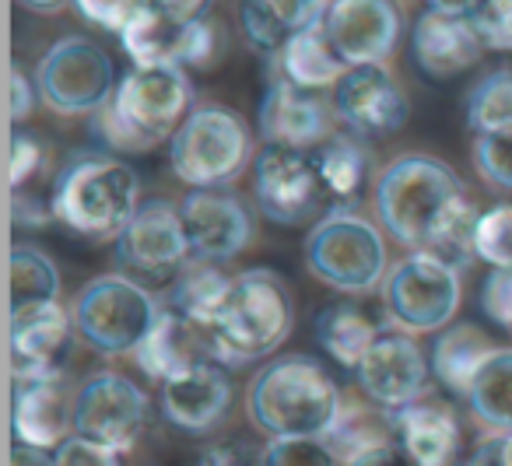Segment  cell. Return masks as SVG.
Masks as SVG:
<instances>
[{
	"mask_svg": "<svg viewBox=\"0 0 512 466\" xmlns=\"http://www.w3.org/2000/svg\"><path fill=\"white\" fill-rule=\"evenodd\" d=\"M379 228L407 253H428L463 270L474 253L477 207L463 179L432 155H400L379 172L372 190Z\"/></svg>",
	"mask_w": 512,
	"mask_h": 466,
	"instance_id": "cell-1",
	"label": "cell"
},
{
	"mask_svg": "<svg viewBox=\"0 0 512 466\" xmlns=\"http://www.w3.org/2000/svg\"><path fill=\"white\" fill-rule=\"evenodd\" d=\"M348 396L330 368L313 354H278L253 375L246 389V414L260 435L323 438L334 435Z\"/></svg>",
	"mask_w": 512,
	"mask_h": 466,
	"instance_id": "cell-2",
	"label": "cell"
},
{
	"mask_svg": "<svg viewBox=\"0 0 512 466\" xmlns=\"http://www.w3.org/2000/svg\"><path fill=\"white\" fill-rule=\"evenodd\" d=\"M193 81L172 67H134L120 78L113 102L92 116L106 155H144L172 141L193 113Z\"/></svg>",
	"mask_w": 512,
	"mask_h": 466,
	"instance_id": "cell-3",
	"label": "cell"
},
{
	"mask_svg": "<svg viewBox=\"0 0 512 466\" xmlns=\"http://www.w3.org/2000/svg\"><path fill=\"white\" fill-rule=\"evenodd\" d=\"M141 179L113 155H74L57 172L50 211L60 225L92 242L120 239L141 207Z\"/></svg>",
	"mask_w": 512,
	"mask_h": 466,
	"instance_id": "cell-4",
	"label": "cell"
},
{
	"mask_svg": "<svg viewBox=\"0 0 512 466\" xmlns=\"http://www.w3.org/2000/svg\"><path fill=\"white\" fill-rule=\"evenodd\" d=\"M292 326L295 302L285 277L267 267H253L232 277V288H228L211 330L221 347L225 368H239L281 351Z\"/></svg>",
	"mask_w": 512,
	"mask_h": 466,
	"instance_id": "cell-5",
	"label": "cell"
},
{
	"mask_svg": "<svg viewBox=\"0 0 512 466\" xmlns=\"http://www.w3.org/2000/svg\"><path fill=\"white\" fill-rule=\"evenodd\" d=\"M309 274L341 295H372L390 274L386 232L351 207L330 211L306 239Z\"/></svg>",
	"mask_w": 512,
	"mask_h": 466,
	"instance_id": "cell-6",
	"label": "cell"
},
{
	"mask_svg": "<svg viewBox=\"0 0 512 466\" xmlns=\"http://www.w3.org/2000/svg\"><path fill=\"white\" fill-rule=\"evenodd\" d=\"M74 333L102 358H134L162 319V305L127 274H99L71 302Z\"/></svg>",
	"mask_w": 512,
	"mask_h": 466,
	"instance_id": "cell-7",
	"label": "cell"
},
{
	"mask_svg": "<svg viewBox=\"0 0 512 466\" xmlns=\"http://www.w3.org/2000/svg\"><path fill=\"white\" fill-rule=\"evenodd\" d=\"M253 162V134L235 109L207 102L169 141V165L190 190H228Z\"/></svg>",
	"mask_w": 512,
	"mask_h": 466,
	"instance_id": "cell-8",
	"label": "cell"
},
{
	"mask_svg": "<svg viewBox=\"0 0 512 466\" xmlns=\"http://www.w3.org/2000/svg\"><path fill=\"white\" fill-rule=\"evenodd\" d=\"M207 4H137L120 43L134 67H211L221 57V29Z\"/></svg>",
	"mask_w": 512,
	"mask_h": 466,
	"instance_id": "cell-9",
	"label": "cell"
},
{
	"mask_svg": "<svg viewBox=\"0 0 512 466\" xmlns=\"http://www.w3.org/2000/svg\"><path fill=\"white\" fill-rule=\"evenodd\" d=\"M36 88L57 116H99L113 102L120 78L113 57L99 43L64 36L36 64Z\"/></svg>",
	"mask_w": 512,
	"mask_h": 466,
	"instance_id": "cell-10",
	"label": "cell"
},
{
	"mask_svg": "<svg viewBox=\"0 0 512 466\" xmlns=\"http://www.w3.org/2000/svg\"><path fill=\"white\" fill-rule=\"evenodd\" d=\"M253 193L260 214L281 228L320 225L330 211H337L316 151L264 148L253 162Z\"/></svg>",
	"mask_w": 512,
	"mask_h": 466,
	"instance_id": "cell-11",
	"label": "cell"
},
{
	"mask_svg": "<svg viewBox=\"0 0 512 466\" xmlns=\"http://www.w3.org/2000/svg\"><path fill=\"white\" fill-rule=\"evenodd\" d=\"M383 305L393 326L404 333H442L460 309V270L428 253H407L383 281Z\"/></svg>",
	"mask_w": 512,
	"mask_h": 466,
	"instance_id": "cell-12",
	"label": "cell"
},
{
	"mask_svg": "<svg viewBox=\"0 0 512 466\" xmlns=\"http://www.w3.org/2000/svg\"><path fill=\"white\" fill-rule=\"evenodd\" d=\"M116 263L130 281L144 288L176 281L190 263V242L183 232L179 204L162 197L144 200L127 232L116 239Z\"/></svg>",
	"mask_w": 512,
	"mask_h": 466,
	"instance_id": "cell-13",
	"label": "cell"
},
{
	"mask_svg": "<svg viewBox=\"0 0 512 466\" xmlns=\"http://www.w3.org/2000/svg\"><path fill=\"white\" fill-rule=\"evenodd\" d=\"M148 424V396L134 379L120 372H99L74 396V435L113 452L137 445Z\"/></svg>",
	"mask_w": 512,
	"mask_h": 466,
	"instance_id": "cell-14",
	"label": "cell"
},
{
	"mask_svg": "<svg viewBox=\"0 0 512 466\" xmlns=\"http://www.w3.org/2000/svg\"><path fill=\"white\" fill-rule=\"evenodd\" d=\"M179 218L197 263H232L256 239L253 211L232 190H190L179 200Z\"/></svg>",
	"mask_w": 512,
	"mask_h": 466,
	"instance_id": "cell-15",
	"label": "cell"
},
{
	"mask_svg": "<svg viewBox=\"0 0 512 466\" xmlns=\"http://www.w3.org/2000/svg\"><path fill=\"white\" fill-rule=\"evenodd\" d=\"M428 379H432V361L404 330H379L355 368V382L365 400L390 414L418 403L428 389Z\"/></svg>",
	"mask_w": 512,
	"mask_h": 466,
	"instance_id": "cell-16",
	"label": "cell"
},
{
	"mask_svg": "<svg viewBox=\"0 0 512 466\" xmlns=\"http://www.w3.org/2000/svg\"><path fill=\"white\" fill-rule=\"evenodd\" d=\"M323 32L348 67H386L404 32V15L386 0H337L327 4Z\"/></svg>",
	"mask_w": 512,
	"mask_h": 466,
	"instance_id": "cell-17",
	"label": "cell"
},
{
	"mask_svg": "<svg viewBox=\"0 0 512 466\" xmlns=\"http://www.w3.org/2000/svg\"><path fill=\"white\" fill-rule=\"evenodd\" d=\"M260 137L267 148L320 151L337 134L334 102L274 74L260 102Z\"/></svg>",
	"mask_w": 512,
	"mask_h": 466,
	"instance_id": "cell-18",
	"label": "cell"
},
{
	"mask_svg": "<svg viewBox=\"0 0 512 466\" xmlns=\"http://www.w3.org/2000/svg\"><path fill=\"white\" fill-rule=\"evenodd\" d=\"M334 113L358 137H390L411 116V102L390 67H348L330 92Z\"/></svg>",
	"mask_w": 512,
	"mask_h": 466,
	"instance_id": "cell-19",
	"label": "cell"
},
{
	"mask_svg": "<svg viewBox=\"0 0 512 466\" xmlns=\"http://www.w3.org/2000/svg\"><path fill=\"white\" fill-rule=\"evenodd\" d=\"M484 46L470 25V4H428L411 29V57L432 81L460 78L481 60Z\"/></svg>",
	"mask_w": 512,
	"mask_h": 466,
	"instance_id": "cell-20",
	"label": "cell"
},
{
	"mask_svg": "<svg viewBox=\"0 0 512 466\" xmlns=\"http://www.w3.org/2000/svg\"><path fill=\"white\" fill-rule=\"evenodd\" d=\"M71 337V309H64L60 302L11 305V365H15V379L64 375Z\"/></svg>",
	"mask_w": 512,
	"mask_h": 466,
	"instance_id": "cell-21",
	"label": "cell"
},
{
	"mask_svg": "<svg viewBox=\"0 0 512 466\" xmlns=\"http://www.w3.org/2000/svg\"><path fill=\"white\" fill-rule=\"evenodd\" d=\"M74 396L64 375L50 379H15L11 400V431L15 445L29 449H60L74 435Z\"/></svg>",
	"mask_w": 512,
	"mask_h": 466,
	"instance_id": "cell-22",
	"label": "cell"
},
{
	"mask_svg": "<svg viewBox=\"0 0 512 466\" xmlns=\"http://www.w3.org/2000/svg\"><path fill=\"white\" fill-rule=\"evenodd\" d=\"M134 365L141 368L148 379H172V375L186 372V368H197V365H221V347L214 340L211 326H200L183 319L179 312H172L169 305H162V319L158 326L151 330V337L137 347L134 354Z\"/></svg>",
	"mask_w": 512,
	"mask_h": 466,
	"instance_id": "cell-23",
	"label": "cell"
},
{
	"mask_svg": "<svg viewBox=\"0 0 512 466\" xmlns=\"http://www.w3.org/2000/svg\"><path fill=\"white\" fill-rule=\"evenodd\" d=\"M232 410V379L221 365H197L162 382V414L172 428L207 435Z\"/></svg>",
	"mask_w": 512,
	"mask_h": 466,
	"instance_id": "cell-24",
	"label": "cell"
},
{
	"mask_svg": "<svg viewBox=\"0 0 512 466\" xmlns=\"http://www.w3.org/2000/svg\"><path fill=\"white\" fill-rule=\"evenodd\" d=\"M393 442L414 466H453L460 452V421L439 400H418L393 414Z\"/></svg>",
	"mask_w": 512,
	"mask_h": 466,
	"instance_id": "cell-25",
	"label": "cell"
},
{
	"mask_svg": "<svg viewBox=\"0 0 512 466\" xmlns=\"http://www.w3.org/2000/svg\"><path fill=\"white\" fill-rule=\"evenodd\" d=\"M327 18V4H309V0H256V4H239V25L246 32V43L260 57L278 60L285 46L295 36L309 29H320Z\"/></svg>",
	"mask_w": 512,
	"mask_h": 466,
	"instance_id": "cell-26",
	"label": "cell"
},
{
	"mask_svg": "<svg viewBox=\"0 0 512 466\" xmlns=\"http://www.w3.org/2000/svg\"><path fill=\"white\" fill-rule=\"evenodd\" d=\"M498 351V344L481 330L477 323H453L435 337L432 344V379H439V386L446 393L467 400L474 375L481 372V365Z\"/></svg>",
	"mask_w": 512,
	"mask_h": 466,
	"instance_id": "cell-27",
	"label": "cell"
},
{
	"mask_svg": "<svg viewBox=\"0 0 512 466\" xmlns=\"http://www.w3.org/2000/svg\"><path fill=\"white\" fill-rule=\"evenodd\" d=\"M274 64H278V71H281L278 78L292 81V85L306 88V92H320V88H330V92H334L337 81L348 74V64L334 53L323 25L320 29H309V32H302V36H295Z\"/></svg>",
	"mask_w": 512,
	"mask_h": 466,
	"instance_id": "cell-28",
	"label": "cell"
},
{
	"mask_svg": "<svg viewBox=\"0 0 512 466\" xmlns=\"http://www.w3.org/2000/svg\"><path fill=\"white\" fill-rule=\"evenodd\" d=\"M313 330H316V344H320L337 365L351 368V372H355L358 361L365 358L372 340L379 337V326L351 302H330L327 309H320Z\"/></svg>",
	"mask_w": 512,
	"mask_h": 466,
	"instance_id": "cell-29",
	"label": "cell"
},
{
	"mask_svg": "<svg viewBox=\"0 0 512 466\" xmlns=\"http://www.w3.org/2000/svg\"><path fill=\"white\" fill-rule=\"evenodd\" d=\"M467 407L491 435H512V347H498L467 393Z\"/></svg>",
	"mask_w": 512,
	"mask_h": 466,
	"instance_id": "cell-30",
	"label": "cell"
},
{
	"mask_svg": "<svg viewBox=\"0 0 512 466\" xmlns=\"http://www.w3.org/2000/svg\"><path fill=\"white\" fill-rule=\"evenodd\" d=\"M228 288H232V277H228L218 263L190 260L183 274L172 281L169 309L179 312L183 319H190V323L214 326V319H218Z\"/></svg>",
	"mask_w": 512,
	"mask_h": 466,
	"instance_id": "cell-31",
	"label": "cell"
},
{
	"mask_svg": "<svg viewBox=\"0 0 512 466\" xmlns=\"http://www.w3.org/2000/svg\"><path fill=\"white\" fill-rule=\"evenodd\" d=\"M393 442V414L369 400H344L341 421H337L334 435L327 438V445L337 452L341 466L348 463L351 456L365 449H376V445Z\"/></svg>",
	"mask_w": 512,
	"mask_h": 466,
	"instance_id": "cell-32",
	"label": "cell"
},
{
	"mask_svg": "<svg viewBox=\"0 0 512 466\" xmlns=\"http://www.w3.org/2000/svg\"><path fill=\"white\" fill-rule=\"evenodd\" d=\"M467 127L474 137L512 134V67H495L470 88Z\"/></svg>",
	"mask_w": 512,
	"mask_h": 466,
	"instance_id": "cell-33",
	"label": "cell"
},
{
	"mask_svg": "<svg viewBox=\"0 0 512 466\" xmlns=\"http://www.w3.org/2000/svg\"><path fill=\"white\" fill-rule=\"evenodd\" d=\"M316 162H320L323 183H327L330 197L337 207H348L358 197L365 183V172H369V158L365 148L348 134H334L320 151H316Z\"/></svg>",
	"mask_w": 512,
	"mask_h": 466,
	"instance_id": "cell-34",
	"label": "cell"
},
{
	"mask_svg": "<svg viewBox=\"0 0 512 466\" xmlns=\"http://www.w3.org/2000/svg\"><path fill=\"white\" fill-rule=\"evenodd\" d=\"M29 302H60V274L43 249L18 242L11 249V305Z\"/></svg>",
	"mask_w": 512,
	"mask_h": 466,
	"instance_id": "cell-35",
	"label": "cell"
},
{
	"mask_svg": "<svg viewBox=\"0 0 512 466\" xmlns=\"http://www.w3.org/2000/svg\"><path fill=\"white\" fill-rule=\"evenodd\" d=\"M474 253L491 270H512V204H495L481 214Z\"/></svg>",
	"mask_w": 512,
	"mask_h": 466,
	"instance_id": "cell-36",
	"label": "cell"
},
{
	"mask_svg": "<svg viewBox=\"0 0 512 466\" xmlns=\"http://www.w3.org/2000/svg\"><path fill=\"white\" fill-rule=\"evenodd\" d=\"M474 169L491 190L512 193V134L474 137Z\"/></svg>",
	"mask_w": 512,
	"mask_h": 466,
	"instance_id": "cell-37",
	"label": "cell"
},
{
	"mask_svg": "<svg viewBox=\"0 0 512 466\" xmlns=\"http://www.w3.org/2000/svg\"><path fill=\"white\" fill-rule=\"evenodd\" d=\"M470 25H474L484 50L512 53V0L470 4Z\"/></svg>",
	"mask_w": 512,
	"mask_h": 466,
	"instance_id": "cell-38",
	"label": "cell"
},
{
	"mask_svg": "<svg viewBox=\"0 0 512 466\" xmlns=\"http://www.w3.org/2000/svg\"><path fill=\"white\" fill-rule=\"evenodd\" d=\"M264 466H341V459L323 438H274Z\"/></svg>",
	"mask_w": 512,
	"mask_h": 466,
	"instance_id": "cell-39",
	"label": "cell"
},
{
	"mask_svg": "<svg viewBox=\"0 0 512 466\" xmlns=\"http://www.w3.org/2000/svg\"><path fill=\"white\" fill-rule=\"evenodd\" d=\"M267 463V445L253 442V438H221V442L207 445L200 452L197 466H264Z\"/></svg>",
	"mask_w": 512,
	"mask_h": 466,
	"instance_id": "cell-40",
	"label": "cell"
},
{
	"mask_svg": "<svg viewBox=\"0 0 512 466\" xmlns=\"http://www.w3.org/2000/svg\"><path fill=\"white\" fill-rule=\"evenodd\" d=\"M43 162H46L43 144H39L29 130L18 127L15 137H11V190L22 193L25 183H32V179L39 176Z\"/></svg>",
	"mask_w": 512,
	"mask_h": 466,
	"instance_id": "cell-41",
	"label": "cell"
},
{
	"mask_svg": "<svg viewBox=\"0 0 512 466\" xmlns=\"http://www.w3.org/2000/svg\"><path fill=\"white\" fill-rule=\"evenodd\" d=\"M53 463L57 466H123V459H120V452L106 449V445H95L81 435H71L57 449Z\"/></svg>",
	"mask_w": 512,
	"mask_h": 466,
	"instance_id": "cell-42",
	"label": "cell"
},
{
	"mask_svg": "<svg viewBox=\"0 0 512 466\" xmlns=\"http://www.w3.org/2000/svg\"><path fill=\"white\" fill-rule=\"evenodd\" d=\"M481 309L491 323L505 326L509 330L512 316V270H491L488 281L481 288Z\"/></svg>",
	"mask_w": 512,
	"mask_h": 466,
	"instance_id": "cell-43",
	"label": "cell"
},
{
	"mask_svg": "<svg viewBox=\"0 0 512 466\" xmlns=\"http://www.w3.org/2000/svg\"><path fill=\"white\" fill-rule=\"evenodd\" d=\"M134 11H137V4H109V0H81L78 4V15L85 18V22L99 25V29H106V32H116V36H123V29L130 25Z\"/></svg>",
	"mask_w": 512,
	"mask_h": 466,
	"instance_id": "cell-44",
	"label": "cell"
},
{
	"mask_svg": "<svg viewBox=\"0 0 512 466\" xmlns=\"http://www.w3.org/2000/svg\"><path fill=\"white\" fill-rule=\"evenodd\" d=\"M463 466H512V435H484Z\"/></svg>",
	"mask_w": 512,
	"mask_h": 466,
	"instance_id": "cell-45",
	"label": "cell"
},
{
	"mask_svg": "<svg viewBox=\"0 0 512 466\" xmlns=\"http://www.w3.org/2000/svg\"><path fill=\"white\" fill-rule=\"evenodd\" d=\"M36 99H39V88L29 81V74L22 67H11V120L22 123L36 113Z\"/></svg>",
	"mask_w": 512,
	"mask_h": 466,
	"instance_id": "cell-46",
	"label": "cell"
},
{
	"mask_svg": "<svg viewBox=\"0 0 512 466\" xmlns=\"http://www.w3.org/2000/svg\"><path fill=\"white\" fill-rule=\"evenodd\" d=\"M344 466H414L411 459L404 456L397 442H386V445H376V449H365L358 456H351Z\"/></svg>",
	"mask_w": 512,
	"mask_h": 466,
	"instance_id": "cell-47",
	"label": "cell"
},
{
	"mask_svg": "<svg viewBox=\"0 0 512 466\" xmlns=\"http://www.w3.org/2000/svg\"><path fill=\"white\" fill-rule=\"evenodd\" d=\"M11 466H57V463H53V456H46V452H39V449L15 445V449H11Z\"/></svg>",
	"mask_w": 512,
	"mask_h": 466,
	"instance_id": "cell-48",
	"label": "cell"
},
{
	"mask_svg": "<svg viewBox=\"0 0 512 466\" xmlns=\"http://www.w3.org/2000/svg\"><path fill=\"white\" fill-rule=\"evenodd\" d=\"M509 333H512V316H509Z\"/></svg>",
	"mask_w": 512,
	"mask_h": 466,
	"instance_id": "cell-49",
	"label": "cell"
}]
</instances>
